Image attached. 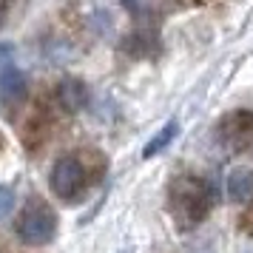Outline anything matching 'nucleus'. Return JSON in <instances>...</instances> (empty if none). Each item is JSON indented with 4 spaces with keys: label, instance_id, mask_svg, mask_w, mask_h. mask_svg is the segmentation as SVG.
<instances>
[{
    "label": "nucleus",
    "instance_id": "obj_11",
    "mask_svg": "<svg viewBox=\"0 0 253 253\" xmlns=\"http://www.w3.org/2000/svg\"><path fill=\"white\" fill-rule=\"evenodd\" d=\"M14 0H0V29H3V23H6V14H9V9H12Z\"/></svg>",
    "mask_w": 253,
    "mask_h": 253
},
{
    "label": "nucleus",
    "instance_id": "obj_8",
    "mask_svg": "<svg viewBox=\"0 0 253 253\" xmlns=\"http://www.w3.org/2000/svg\"><path fill=\"white\" fill-rule=\"evenodd\" d=\"M176 134H179V123H176V120L165 123V126H162L160 131H157V134H154V137L145 142V148H142V157H145V160H151V157L162 154V151H165V148H168V145L173 142V137H176Z\"/></svg>",
    "mask_w": 253,
    "mask_h": 253
},
{
    "label": "nucleus",
    "instance_id": "obj_3",
    "mask_svg": "<svg viewBox=\"0 0 253 253\" xmlns=\"http://www.w3.org/2000/svg\"><path fill=\"white\" fill-rule=\"evenodd\" d=\"M91 171L77 154H63L48 173V188L60 202H80L85 188L91 185Z\"/></svg>",
    "mask_w": 253,
    "mask_h": 253
},
{
    "label": "nucleus",
    "instance_id": "obj_10",
    "mask_svg": "<svg viewBox=\"0 0 253 253\" xmlns=\"http://www.w3.org/2000/svg\"><path fill=\"white\" fill-rule=\"evenodd\" d=\"M123 6H126L131 14H145V9H148V0H123Z\"/></svg>",
    "mask_w": 253,
    "mask_h": 253
},
{
    "label": "nucleus",
    "instance_id": "obj_6",
    "mask_svg": "<svg viewBox=\"0 0 253 253\" xmlns=\"http://www.w3.org/2000/svg\"><path fill=\"white\" fill-rule=\"evenodd\" d=\"M225 188H228V199L233 205H253V168L248 165L233 168L225 179Z\"/></svg>",
    "mask_w": 253,
    "mask_h": 253
},
{
    "label": "nucleus",
    "instance_id": "obj_2",
    "mask_svg": "<svg viewBox=\"0 0 253 253\" xmlns=\"http://www.w3.org/2000/svg\"><path fill=\"white\" fill-rule=\"evenodd\" d=\"M14 233L23 245H32V248H43L54 239L57 233V213L54 208L48 205L46 199L40 196H29L20 208V213L14 219Z\"/></svg>",
    "mask_w": 253,
    "mask_h": 253
},
{
    "label": "nucleus",
    "instance_id": "obj_1",
    "mask_svg": "<svg viewBox=\"0 0 253 253\" xmlns=\"http://www.w3.org/2000/svg\"><path fill=\"white\" fill-rule=\"evenodd\" d=\"M213 202H216L213 185L196 173L176 176L168 188V208H171L173 225L179 230H194L196 225H202Z\"/></svg>",
    "mask_w": 253,
    "mask_h": 253
},
{
    "label": "nucleus",
    "instance_id": "obj_4",
    "mask_svg": "<svg viewBox=\"0 0 253 253\" xmlns=\"http://www.w3.org/2000/svg\"><path fill=\"white\" fill-rule=\"evenodd\" d=\"M216 139L222 148L233 151V154L253 157V111L248 108L228 111L216 123Z\"/></svg>",
    "mask_w": 253,
    "mask_h": 253
},
{
    "label": "nucleus",
    "instance_id": "obj_7",
    "mask_svg": "<svg viewBox=\"0 0 253 253\" xmlns=\"http://www.w3.org/2000/svg\"><path fill=\"white\" fill-rule=\"evenodd\" d=\"M88 100V91H85V85L83 80L77 77H66V80H60L57 85V103L63 111H69V114H77L83 105Z\"/></svg>",
    "mask_w": 253,
    "mask_h": 253
},
{
    "label": "nucleus",
    "instance_id": "obj_9",
    "mask_svg": "<svg viewBox=\"0 0 253 253\" xmlns=\"http://www.w3.org/2000/svg\"><path fill=\"white\" fill-rule=\"evenodd\" d=\"M14 208V191L9 188V185H0V219L9 216Z\"/></svg>",
    "mask_w": 253,
    "mask_h": 253
},
{
    "label": "nucleus",
    "instance_id": "obj_12",
    "mask_svg": "<svg viewBox=\"0 0 253 253\" xmlns=\"http://www.w3.org/2000/svg\"><path fill=\"white\" fill-rule=\"evenodd\" d=\"M123 253H128V251H123Z\"/></svg>",
    "mask_w": 253,
    "mask_h": 253
},
{
    "label": "nucleus",
    "instance_id": "obj_5",
    "mask_svg": "<svg viewBox=\"0 0 253 253\" xmlns=\"http://www.w3.org/2000/svg\"><path fill=\"white\" fill-rule=\"evenodd\" d=\"M26 100V77L9 57L0 60V105L17 108Z\"/></svg>",
    "mask_w": 253,
    "mask_h": 253
}]
</instances>
